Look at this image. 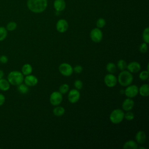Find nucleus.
I'll list each match as a JSON object with an SVG mask.
<instances>
[{
	"label": "nucleus",
	"instance_id": "obj_12",
	"mask_svg": "<svg viewBox=\"0 0 149 149\" xmlns=\"http://www.w3.org/2000/svg\"><path fill=\"white\" fill-rule=\"evenodd\" d=\"M23 82L29 87H32L37 85L38 82V80L36 76L30 74L25 76V77H24Z\"/></svg>",
	"mask_w": 149,
	"mask_h": 149
},
{
	"label": "nucleus",
	"instance_id": "obj_22",
	"mask_svg": "<svg viewBox=\"0 0 149 149\" xmlns=\"http://www.w3.org/2000/svg\"><path fill=\"white\" fill-rule=\"evenodd\" d=\"M17 86V90L18 91L21 93V94H27L29 91V86H27L26 84L24 83H21L19 85Z\"/></svg>",
	"mask_w": 149,
	"mask_h": 149
},
{
	"label": "nucleus",
	"instance_id": "obj_21",
	"mask_svg": "<svg viewBox=\"0 0 149 149\" xmlns=\"http://www.w3.org/2000/svg\"><path fill=\"white\" fill-rule=\"evenodd\" d=\"M65 112V109L63 107L61 106H58L55 107L53 109V113L56 116H61Z\"/></svg>",
	"mask_w": 149,
	"mask_h": 149
},
{
	"label": "nucleus",
	"instance_id": "obj_4",
	"mask_svg": "<svg viewBox=\"0 0 149 149\" xmlns=\"http://www.w3.org/2000/svg\"><path fill=\"white\" fill-rule=\"evenodd\" d=\"M125 113L121 109H115L113 110L109 115L110 121L114 124L120 123L124 119Z\"/></svg>",
	"mask_w": 149,
	"mask_h": 149
},
{
	"label": "nucleus",
	"instance_id": "obj_31",
	"mask_svg": "<svg viewBox=\"0 0 149 149\" xmlns=\"http://www.w3.org/2000/svg\"><path fill=\"white\" fill-rule=\"evenodd\" d=\"M134 115L132 112H130V111H126V112L124 115V118L128 121L132 120L134 119Z\"/></svg>",
	"mask_w": 149,
	"mask_h": 149
},
{
	"label": "nucleus",
	"instance_id": "obj_35",
	"mask_svg": "<svg viewBox=\"0 0 149 149\" xmlns=\"http://www.w3.org/2000/svg\"><path fill=\"white\" fill-rule=\"evenodd\" d=\"M8 61V58L7 57V56L5 55H2L0 56V63L2 64H5V63H6Z\"/></svg>",
	"mask_w": 149,
	"mask_h": 149
},
{
	"label": "nucleus",
	"instance_id": "obj_24",
	"mask_svg": "<svg viewBox=\"0 0 149 149\" xmlns=\"http://www.w3.org/2000/svg\"><path fill=\"white\" fill-rule=\"evenodd\" d=\"M8 36V30L6 27L0 26V41H3Z\"/></svg>",
	"mask_w": 149,
	"mask_h": 149
},
{
	"label": "nucleus",
	"instance_id": "obj_25",
	"mask_svg": "<svg viewBox=\"0 0 149 149\" xmlns=\"http://www.w3.org/2000/svg\"><path fill=\"white\" fill-rule=\"evenodd\" d=\"M142 38L144 42L147 44L149 43V28L148 27L143 30L142 34Z\"/></svg>",
	"mask_w": 149,
	"mask_h": 149
},
{
	"label": "nucleus",
	"instance_id": "obj_29",
	"mask_svg": "<svg viewBox=\"0 0 149 149\" xmlns=\"http://www.w3.org/2000/svg\"><path fill=\"white\" fill-rule=\"evenodd\" d=\"M149 72L148 70H143L140 73L139 78L143 81H145L148 79Z\"/></svg>",
	"mask_w": 149,
	"mask_h": 149
},
{
	"label": "nucleus",
	"instance_id": "obj_30",
	"mask_svg": "<svg viewBox=\"0 0 149 149\" xmlns=\"http://www.w3.org/2000/svg\"><path fill=\"white\" fill-rule=\"evenodd\" d=\"M106 24V20L102 17L99 18L97 22H96V26L97 27L99 28V29H101L103 28Z\"/></svg>",
	"mask_w": 149,
	"mask_h": 149
},
{
	"label": "nucleus",
	"instance_id": "obj_27",
	"mask_svg": "<svg viewBox=\"0 0 149 149\" xmlns=\"http://www.w3.org/2000/svg\"><path fill=\"white\" fill-rule=\"evenodd\" d=\"M16 27H17V23L13 21H11V22H9V23H8V24H6V30L8 31H10L15 30L16 29Z\"/></svg>",
	"mask_w": 149,
	"mask_h": 149
},
{
	"label": "nucleus",
	"instance_id": "obj_17",
	"mask_svg": "<svg viewBox=\"0 0 149 149\" xmlns=\"http://www.w3.org/2000/svg\"><path fill=\"white\" fill-rule=\"evenodd\" d=\"M123 148L125 149H137L138 144L134 140H129L123 144Z\"/></svg>",
	"mask_w": 149,
	"mask_h": 149
},
{
	"label": "nucleus",
	"instance_id": "obj_34",
	"mask_svg": "<svg viewBox=\"0 0 149 149\" xmlns=\"http://www.w3.org/2000/svg\"><path fill=\"white\" fill-rule=\"evenodd\" d=\"M73 70L76 73H80L83 71V67L81 65H77L73 68Z\"/></svg>",
	"mask_w": 149,
	"mask_h": 149
},
{
	"label": "nucleus",
	"instance_id": "obj_38",
	"mask_svg": "<svg viewBox=\"0 0 149 149\" xmlns=\"http://www.w3.org/2000/svg\"></svg>",
	"mask_w": 149,
	"mask_h": 149
},
{
	"label": "nucleus",
	"instance_id": "obj_26",
	"mask_svg": "<svg viewBox=\"0 0 149 149\" xmlns=\"http://www.w3.org/2000/svg\"><path fill=\"white\" fill-rule=\"evenodd\" d=\"M127 63L126 62V61L123 59H119L118 62H117V68L120 70H124L126 69L127 68Z\"/></svg>",
	"mask_w": 149,
	"mask_h": 149
},
{
	"label": "nucleus",
	"instance_id": "obj_28",
	"mask_svg": "<svg viewBox=\"0 0 149 149\" xmlns=\"http://www.w3.org/2000/svg\"><path fill=\"white\" fill-rule=\"evenodd\" d=\"M69 86L68 84H62V85L60 86L59 88V91L62 94H64L69 91Z\"/></svg>",
	"mask_w": 149,
	"mask_h": 149
},
{
	"label": "nucleus",
	"instance_id": "obj_9",
	"mask_svg": "<svg viewBox=\"0 0 149 149\" xmlns=\"http://www.w3.org/2000/svg\"><path fill=\"white\" fill-rule=\"evenodd\" d=\"M105 85L108 87H115L118 82L117 77L113 73H108L106 74L104 78Z\"/></svg>",
	"mask_w": 149,
	"mask_h": 149
},
{
	"label": "nucleus",
	"instance_id": "obj_11",
	"mask_svg": "<svg viewBox=\"0 0 149 149\" xmlns=\"http://www.w3.org/2000/svg\"><path fill=\"white\" fill-rule=\"evenodd\" d=\"M69 27L68 23L67 20L63 19H59L56 24V30L59 33H65L67 31Z\"/></svg>",
	"mask_w": 149,
	"mask_h": 149
},
{
	"label": "nucleus",
	"instance_id": "obj_1",
	"mask_svg": "<svg viewBox=\"0 0 149 149\" xmlns=\"http://www.w3.org/2000/svg\"><path fill=\"white\" fill-rule=\"evenodd\" d=\"M27 6L31 12L40 13L46 9L48 1L47 0H27Z\"/></svg>",
	"mask_w": 149,
	"mask_h": 149
},
{
	"label": "nucleus",
	"instance_id": "obj_33",
	"mask_svg": "<svg viewBox=\"0 0 149 149\" xmlns=\"http://www.w3.org/2000/svg\"><path fill=\"white\" fill-rule=\"evenodd\" d=\"M148 50V45L147 44L146 42H143L141 43L140 46H139V51L141 52V53H146L147 52Z\"/></svg>",
	"mask_w": 149,
	"mask_h": 149
},
{
	"label": "nucleus",
	"instance_id": "obj_6",
	"mask_svg": "<svg viewBox=\"0 0 149 149\" xmlns=\"http://www.w3.org/2000/svg\"><path fill=\"white\" fill-rule=\"evenodd\" d=\"M58 69L62 75L66 77L71 76L73 72L72 66L68 63H61L59 66Z\"/></svg>",
	"mask_w": 149,
	"mask_h": 149
},
{
	"label": "nucleus",
	"instance_id": "obj_2",
	"mask_svg": "<svg viewBox=\"0 0 149 149\" xmlns=\"http://www.w3.org/2000/svg\"><path fill=\"white\" fill-rule=\"evenodd\" d=\"M7 80L10 85L17 86L23 82L24 75L21 72L12 70L8 73L7 76Z\"/></svg>",
	"mask_w": 149,
	"mask_h": 149
},
{
	"label": "nucleus",
	"instance_id": "obj_20",
	"mask_svg": "<svg viewBox=\"0 0 149 149\" xmlns=\"http://www.w3.org/2000/svg\"><path fill=\"white\" fill-rule=\"evenodd\" d=\"M10 87V84L7 79L2 78L0 79V90L3 91H8Z\"/></svg>",
	"mask_w": 149,
	"mask_h": 149
},
{
	"label": "nucleus",
	"instance_id": "obj_18",
	"mask_svg": "<svg viewBox=\"0 0 149 149\" xmlns=\"http://www.w3.org/2000/svg\"><path fill=\"white\" fill-rule=\"evenodd\" d=\"M139 93L143 97H147L149 95V85L143 84L139 88Z\"/></svg>",
	"mask_w": 149,
	"mask_h": 149
},
{
	"label": "nucleus",
	"instance_id": "obj_5",
	"mask_svg": "<svg viewBox=\"0 0 149 149\" xmlns=\"http://www.w3.org/2000/svg\"><path fill=\"white\" fill-rule=\"evenodd\" d=\"M90 36L91 40L95 42L98 43L101 41L103 37V34L100 29L96 27L92 29L90 33Z\"/></svg>",
	"mask_w": 149,
	"mask_h": 149
},
{
	"label": "nucleus",
	"instance_id": "obj_13",
	"mask_svg": "<svg viewBox=\"0 0 149 149\" xmlns=\"http://www.w3.org/2000/svg\"><path fill=\"white\" fill-rule=\"evenodd\" d=\"M126 69H127V70L130 73H136L139 72L141 69V65L139 62L136 61H133L127 65Z\"/></svg>",
	"mask_w": 149,
	"mask_h": 149
},
{
	"label": "nucleus",
	"instance_id": "obj_15",
	"mask_svg": "<svg viewBox=\"0 0 149 149\" xmlns=\"http://www.w3.org/2000/svg\"><path fill=\"white\" fill-rule=\"evenodd\" d=\"M54 8L57 12H62L66 8L65 0H55L54 2Z\"/></svg>",
	"mask_w": 149,
	"mask_h": 149
},
{
	"label": "nucleus",
	"instance_id": "obj_19",
	"mask_svg": "<svg viewBox=\"0 0 149 149\" xmlns=\"http://www.w3.org/2000/svg\"><path fill=\"white\" fill-rule=\"evenodd\" d=\"M33 72V67L29 63L24 64L21 69V72L24 76H27L31 74Z\"/></svg>",
	"mask_w": 149,
	"mask_h": 149
},
{
	"label": "nucleus",
	"instance_id": "obj_23",
	"mask_svg": "<svg viewBox=\"0 0 149 149\" xmlns=\"http://www.w3.org/2000/svg\"><path fill=\"white\" fill-rule=\"evenodd\" d=\"M106 69L109 73H114L116 71V66L113 62H109L106 66Z\"/></svg>",
	"mask_w": 149,
	"mask_h": 149
},
{
	"label": "nucleus",
	"instance_id": "obj_14",
	"mask_svg": "<svg viewBox=\"0 0 149 149\" xmlns=\"http://www.w3.org/2000/svg\"><path fill=\"white\" fill-rule=\"evenodd\" d=\"M134 105V101L130 98H127L123 101L122 104V107L124 111H128L132 110Z\"/></svg>",
	"mask_w": 149,
	"mask_h": 149
},
{
	"label": "nucleus",
	"instance_id": "obj_37",
	"mask_svg": "<svg viewBox=\"0 0 149 149\" xmlns=\"http://www.w3.org/2000/svg\"><path fill=\"white\" fill-rule=\"evenodd\" d=\"M4 75H5V73H4L3 71L2 70L0 69V79L2 78H3Z\"/></svg>",
	"mask_w": 149,
	"mask_h": 149
},
{
	"label": "nucleus",
	"instance_id": "obj_8",
	"mask_svg": "<svg viewBox=\"0 0 149 149\" xmlns=\"http://www.w3.org/2000/svg\"><path fill=\"white\" fill-rule=\"evenodd\" d=\"M124 90V93L127 98H133L139 94V87L134 84H130Z\"/></svg>",
	"mask_w": 149,
	"mask_h": 149
},
{
	"label": "nucleus",
	"instance_id": "obj_32",
	"mask_svg": "<svg viewBox=\"0 0 149 149\" xmlns=\"http://www.w3.org/2000/svg\"><path fill=\"white\" fill-rule=\"evenodd\" d=\"M74 86L77 90H81L83 87V83L81 80L77 79L74 82Z\"/></svg>",
	"mask_w": 149,
	"mask_h": 149
},
{
	"label": "nucleus",
	"instance_id": "obj_3",
	"mask_svg": "<svg viewBox=\"0 0 149 149\" xmlns=\"http://www.w3.org/2000/svg\"><path fill=\"white\" fill-rule=\"evenodd\" d=\"M118 83L122 86L126 87L131 84L133 80V76L129 71L128 70H122L119 74L117 78Z\"/></svg>",
	"mask_w": 149,
	"mask_h": 149
},
{
	"label": "nucleus",
	"instance_id": "obj_10",
	"mask_svg": "<svg viewBox=\"0 0 149 149\" xmlns=\"http://www.w3.org/2000/svg\"><path fill=\"white\" fill-rule=\"evenodd\" d=\"M80 93L79 90L76 88L72 89L69 91L68 98L69 101L72 104L76 103L80 99Z\"/></svg>",
	"mask_w": 149,
	"mask_h": 149
},
{
	"label": "nucleus",
	"instance_id": "obj_36",
	"mask_svg": "<svg viewBox=\"0 0 149 149\" xmlns=\"http://www.w3.org/2000/svg\"><path fill=\"white\" fill-rule=\"evenodd\" d=\"M5 102V96L3 94L0 93V106H2L4 104Z\"/></svg>",
	"mask_w": 149,
	"mask_h": 149
},
{
	"label": "nucleus",
	"instance_id": "obj_7",
	"mask_svg": "<svg viewBox=\"0 0 149 149\" xmlns=\"http://www.w3.org/2000/svg\"><path fill=\"white\" fill-rule=\"evenodd\" d=\"M62 94L59 91L52 92L49 97V102L54 106L59 105L62 101Z\"/></svg>",
	"mask_w": 149,
	"mask_h": 149
},
{
	"label": "nucleus",
	"instance_id": "obj_16",
	"mask_svg": "<svg viewBox=\"0 0 149 149\" xmlns=\"http://www.w3.org/2000/svg\"><path fill=\"white\" fill-rule=\"evenodd\" d=\"M135 140L137 144H143L146 140V134L143 130L138 131L135 136Z\"/></svg>",
	"mask_w": 149,
	"mask_h": 149
}]
</instances>
